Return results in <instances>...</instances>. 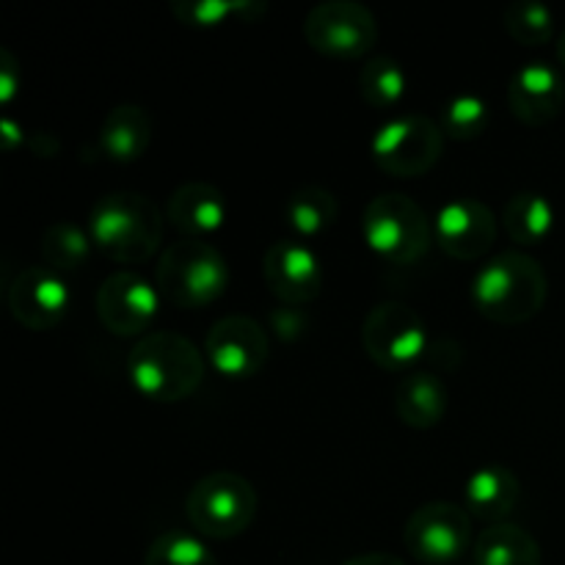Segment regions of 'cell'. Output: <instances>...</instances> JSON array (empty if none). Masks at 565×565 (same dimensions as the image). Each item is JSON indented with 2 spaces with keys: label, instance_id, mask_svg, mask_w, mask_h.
<instances>
[{
  "label": "cell",
  "instance_id": "obj_1",
  "mask_svg": "<svg viewBox=\"0 0 565 565\" xmlns=\"http://www.w3.org/2000/svg\"><path fill=\"white\" fill-rule=\"evenodd\" d=\"M550 279L530 254L505 252L483 265L472 279V303L486 320L522 326L544 309Z\"/></svg>",
  "mask_w": 565,
  "mask_h": 565
},
{
  "label": "cell",
  "instance_id": "obj_2",
  "mask_svg": "<svg viewBox=\"0 0 565 565\" xmlns=\"http://www.w3.org/2000/svg\"><path fill=\"white\" fill-rule=\"evenodd\" d=\"M163 230L166 213L143 193H108L88 210L92 243L119 265H138L154 257L163 243Z\"/></svg>",
  "mask_w": 565,
  "mask_h": 565
},
{
  "label": "cell",
  "instance_id": "obj_3",
  "mask_svg": "<svg viewBox=\"0 0 565 565\" xmlns=\"http://www.w3.org/2000/svg\"><path fill=\"white\" fill-rule=\"evenodd\" d=\"M132 390L154 403H180L204 381V356L188 337L154 331L141 337L127 356Z\"/></svg>",
  "mask_w": 565,
  "mask_h": 565
},
{
  "label": "cell",
  "instance_id": "obj_4",
  "mask_svg": "<svg viewBox=\"0 0 565 565\" xmlns=\"http://www.w3.org/2000/svg\"><path fill=\"white\" fill-rule=\"evenodd\" d=\"M154 285L160 298L180 309H202L218 301L230 285L226 257L207 241L182 237L160 254Z\"/></svg>",
  "mask_w": 565,
  "mask_h": 565
},
{
  "label": "cell",
  "instance_id": "obj_5",
  "mask_svg": "<svg viewBox=\"0 0 565 565\" xmlns=\"http://www.w3.org/2000/svg\"><path fill=\"white\" fill-rule=\"evenodd\" d=\"M362 235L370 252L390 265H412L428 254L434 224L406 193H381L362 213Z\"/></svg>",
  "mask_w": 565,
  "mask_h": 565
},
{
  "label": "cell",
  "instance_id": "obj_6",
  "mask_svg": "<svg viewBox=\"0 0 565 565\" xmlns=\"http://www.w3.org/2000/svg\"><path fill=\"white\" fill-rule=\"evenodd\" d=\"M257 505V491L243 475L213 472L188 491L185 516L202 539L232 541L252 527Z\"/></svg>",
  "mask_w": 565,
  "mask_h": 565
},
{
  "label": "cell",
  "instance_id": "obj_7",
  "mask_svg": "<svg viewBox=\"0 0 565 565\" xmlns=\"http://www.w3.org/2000/svg\"><path fill=\"white\" fill-rule=\"evenodd\" d=\"M362 345L381 370L406 375L428 351V329L408 303L384 301L364 318Z\"/></svg>",
  "mask_w": 565,
  "mask_h": 565
},
{
  "label": "cell",
  "instance_id": "obj_8",
  "mask_svg": "<svg viewBox=\"0 0 565 565\" xmlns=\"http://www.w3.org/2000/svg\"><path fill=\"white\" fill-rule=\"evenodd\" d=\"M441 152H445V132L434 119L419 114L390 119L375 130L370 141L373 163L401 180L428 174L439 163Z\"/></svg>",
  "mask_w": 565,
  "mask_h": 565
},
{
  "label": "cell",
  "instance_id": "obj_9",
  "mask_svg": "<svg viewBox=\"0 0 565 565\" xmlns=\"http://www.w3.org/2000/svg\"><path fill=\"white\" fill-rule=\"evenodd\" d=\"M303 39L326 58L356 61L379 42V22L373 11L356 0H329L307 14Z\"/></svg>",
  "mask_w": 565,
  "mask_h": 565
},
{
  "label": "cell",
  "instance_id": "obj_10",
  "mask_svg": "<svg viewBox=\"0 0 565 565\" xmlns=\"http://www.w3.org/2000/svg\"><path fill=\"white\" fill-rule=\"evenodd\" d=\"M403 544L425 565L456 563L472 544V516L456 502H425L408 516Z\"/></svg>",
  "mask_w": 565,
  "mask_h": 565
},
{
  "label": "cell",
  "instance_id": "obj_11",
  "mask_svg": "<svg viewBox=\"0 0 565 565\" xmlns=\"http://www.w3.org/2000/svg\"><path fill=\"white\" fill-rule=\"evenodd\" d=\"M268 331L248 315H226L215 320L204 340L210 367L230 381L254 379L268 364Z\"/></svg>",
  "mask_w": 565,
  "mask_h": 565
},
{
  "label": "cell",
  "instance_id": "obj_12",
  "mask_svg": "<svg viewBox=\"0 0 565 565\" xmlns=\"http://www.w3.org/2000/svg\"><path fill=\"white\" fill-rule=\"evenodd\" d=\"M160 312L158 287L136 270H116L97 290V318L110 334L138 337Z\"/></svg>",
  "mask_w": 565,
  "mask_h": 565
},
{
  "label": "cell",
  "instance_id": "obj_13",
  "mask_svg": "<svg viewBox=\"0 0 565 565\" xmlns=\"http://www.w3.org/2000/svg\"><path fill=\"white\" fill-rule=\"evenodd\" d=\"M70 301L66 279L47 265L22 268L6 290L11 318L31 331L55 329L70 312Z\"/></svg>",
  "mask_w": 565,
  "mask_h": 565
},
{
  "label": "cell",
  "instance_id": "obj_14",
  "mask_svg": "<svg viewBox=\"0 0 565 565\" xmlns=\"http://www.w3.org/2000/svg\"><path fill=\"white\" fill-rule=\"evenodd\" d=\"M434 237L447 257L472 263L497 243V218L480 199H450L436 213Z\"/></svg>",
  "mask_w": 565,
  "mask_h": 565
},
{
  "label": "cell",
  "instance_id": "obj_15",
  "mask_svg": "<svg viewBox=\"0 0 565 565\" xmlns=\"http://www.w3.org/2000/svg\"><path fill=\"white\" fill-rule=\"evenodd\" d=\"M263 276L285 307H303L323 292V265L301 241L270 243L263 257Z\"/></svg>",
  "mask_w": 565,
  "mask_h": 565
},
{
  "label": "cell",
  "instance_id": "obj_16",
  "mask_svg": "<svg viewBox=\"0 0 565 565\" xmlns=\"http://www.w3.org/2000/svg\"><path fill=\"white\" fill-rule=\"evenodd\" d=\"M511 114L527 127H544L561 116L565 105V81L546 61H530L508 83Z\"/></svg>",
  "mask_w": 565,
  "mask_h": 565
},
{
  "label": "cell",
  "instance_id": "obj_17",
  "mask_svg": "<svg viewBox=\"0 0 565 565\" xmlns=\"http://www.w3.org/2000/svg\"><path fill=\"white\" fill-rule=\"evenodd\" d=\"M522 486H519L516 472L505 463H483L469 475L463 486V508L472 519L480 522L500 524L516 511Z\"/></svg>",
  "mask_w": 565,
  "mask_h": 565
},
{
  "label": "cell",
  "instance_id": "obj_18",
  "mask_svg": "<svg viewBox=\"0 0 565 565\" xmlns=\"http://www.w3.org/2000/svg\"><path fill=\"white\" fill-rule=\"evenodd\" d=\"M166 221L185 237L204 241L218 232L226 221V199L218 188L207 182L180 185L166 202Z\"/></svg>",
  "mask_w": 565,
  "mask_h": 565
},
{
  "label": "cell",
  "instance_id": "obj_19",
  "mask_svg": "<svg viewBox=\"0 0 565 565\" xmlns=\"http://www.w3.org/2000/svg\"><path fill=\"white\" fill-rule=\"evenodd\" d=\"M154 136L152 116L147 108L136 103H121L108 110L99 125V149L114 163H136L143 158Z\"/></svg>",
  "mask_w": 565,
  "mask_h": 565
},
{
  "label": "cell",
  "instance_id": "obj_20",
  "mask_svg": "<svg viewBox=\"0 0 565 565\" xmlns=\"http://www.w3.org/2000/svg\"><path fill=\"white\" fill-rule=\"evenodd\" d=\"M395 414L406 428L430 430L447 414V386L430 370H412L397 381Z\"/></svg>",
  "mask_w": 565,
  "mask_h": 565
},
{
  "label": "cell",
  "instance_id": "obj_21",
  "mask_svg": "<svg viewBox=\"0 0 565 565\" xmlns=\"http://www.w3.org/2000/svg\"><path fill=\"white\" fill-rule=\"evenodd\" d=\"M475 565H541V544L533 533L511 522L489 524L475 541Z\"/></svg>",
  "mask_w": 565,
  "mask_h": 565
},
{
  "label": "cell",
  "instance_id": "obj_22",
  "mask_svg": "<svg viewBox=\"0 0 565 565\" xmlns=\"http://www.w3.org/2000/svg\"><path fill=\"white\" fill-rule=\"evenodd\" d=\"M508 237L519 246H541L555 230V207L544 193L519 191L502 210Z\"/></svg>",
  "mask_w": 565,
  "mask_h": 565
},
{
  "label": "cell",
  "instance_id": "obj_23",
  "mask_svg": "<svg viewBox=\"0 0 565 565\" xmlns=\"http://www.w3.org/2000/svg\"><path fill=\"white\" fill-rule=\"evenodd\" d=\"M285 218L292 232L301 237H318L337 224L340 218V204L334 193L318 185H303L290 193L285 204Z\"/></svg>",
  "mask_w": 565,
  "mask_h": 565
},
{
  "label": "cell",
  "instance_id": "obj_24",
  "mask_svg": "<svg viewBox=\"0 0 565 565\" xmlns=\"http://www.w3.org/2000/svg\"><path fill=\"white\" fill-rule=\"evenodd\" d=\"M92 235L72 221H55L42 235V257L47 268L64 274H77L92 257Z\"/></svg>",
  "mask_w": 565,
  "mask_h": 565
},
{
  "label": "cell",
  "instance_id": "obj_25",
  "mask_svg": "<svg viewBox=\"0 0 565 565\" xmlns=\"http://www.w3.org/2000/svg\"><path fill=\"white\" fill-rule=\"evenodd\" d=\"M406 72L390 55H375L364 61L359 72V94L375 110H390L406 97Z\"/></svg>",
  "mask_w": 565,
  "mask_h": 565
},
{
  "label": "cell",
  "instance_id": "obj_26",
  "mask_svg": "<svg viewBox=\"0 0 565 565\" xmlns=\"http://www.w3.org/2000/svg\"><path fill=\"white\" fill-rule=\"evenodd\" d=\"M171 14L188 28H215L224 22L237 20H254V17L265 14L268 6L254 3V0H177L169 6Z\"/></svg>",
  "mask_w": 565,
  "mask_h": 565
},
{
  "label": "cell",
  "instance_id": "obj_27",
  "mask_svg": "<svg viewBox=\"0 0 565 565\" xmlns=\"http://www.w3.org/2000/svg\"><path fill=\"white\" fill-rule=\"evenodd\" d=\"M143 565H218L202 535L169 530L149 544Z\"/></svg>",
  "mask_w": 565,
  "mask_h": 565
},
{
  "label": "cell",
  "instance_id": "obj_28",
  "mask_svg": "<svg viewBox=\"0 0 565 565\" xmlns=\"http://www.w3.org/2000/svg\"><path fill=\"white\" fill-rule=\"evenodd\" d=\"M505 31L524 47H541L555 36V14L544 3L519 0L505 9Z\"/></svg>",
  "mask_w": 565,
  "mask_h": 565
},
{
  "label": "cell",
  "instance_id": "obj_29",
  "mask_svg": "<svg viewBox=\"0 0 565 565\" xmlns=\"http://www.w3.org/2000/svg\"><path fill=\"white\" fill-rule=\"evenodd\" d=\"M439 127L445 138H452V141H475L489 127V103L475 94H458L445 105Z\"/></svg>",
  "mask_w": 565,
  "mask_h": 565
},
{
  "label": "cell",
  "instance_id": "obj_30",
  "mask_svg": "<svg viewBox=\"0 0 565 565\" xmlns=\"http://www.w3.org/2000/svg\"><path fill=\"white\" fill-rule=\"evenodd\" d=\"M303 326H307V318H303L298 307H285V303H281L279 309L270 312V331H276L279 340H298V337L303 334Z\"/></svg>",
  "mask_w": 565,
  "mask_h": 565
},
{
  "label": "cell",
  "instance_id": "obj_31",
  "mask_svg": "<svg viewBox=\"0 0 565 565\" xmlns=\"http://www.w3.org/2000/svg\"><path fill=\"white\" fill-rule=\"evenodd\" d=\"M20 83H22L20 64H17V58L9 53V50H0V99H3V103H11L14 94L20 92Z\"/></svg>",
  "mask_w": 565,
  "mask_h": 565
},
{
  "label": "cell",
  "instance_id": "obj_32",
  "mask_svg": "<svg viewBox=\"0 0 565 565\" xmlns=\"http://www.w3.org/2000/svg\"><path fill=\"white\" fill-rule=\"evenodd\" d=\"M342 565H408V563H403L401 557L395 555H386V552H370V555H359Z\"/></svg>",
  "mask_w": 565,
  "mask_h": 565
},
{
  "label": "cell",
  "instance_id": "obj_33",
  "mask_svg": "<svg viewBox=\"0 0 565 565\" xmlns=\"http://www.w3.org/2000/svg\"><path fill=\"white\" fill-rule=\"evenodd\" d=\"M0 136H3L6 149H17V143H22V130L11 119L0 121Z\"/></svg>",
  "mask_w": 565,
  "mask_h": 565
},
{
  "label": "cell",
  "instance_id": "obj_34",
  "mask_svg": "<svg viewBox=\"0 0 565 565\" xmlns=\"http://www.w3.org/2000/svg\"><path fill=\"white\" fill-rule=\"evenodd\" d=\"M557 58H561V64L565 70V31L561 33V39H557Z\"/></svg>",
  "mask_w": 565,
  "mask_h": 565
}]
</instances>
